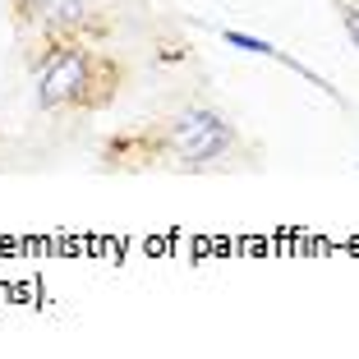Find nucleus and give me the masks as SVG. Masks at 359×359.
<instances>
[{
  "instance_id": "nucleus-4",
  "label": "nucleus",
  "mask_w": 359,
  "mask_h": 359,
  "mask_svg": "<svg viewBox=\"0 0 359 359\" xmlns=\"http://www.w3.org/2000/svg\"><path fill=\"white\" fill-rule=\"evenodd\" d=\"M222 42H226V46H235V51H249V55H263V60H281V65H285V69H295V74H299V79H309V83H313V88H323V93H332V97H341V93H337V88H332V83H327V79H318V74H313V69H309V65H299V60H295V55H285V51H276V46H272V42H263V37H254V32H240V28H222Z\"/></svg>"
},
{
  "instance_id": "nucleus-5",
  "label": "nucleus",
  "mask_w": 359,
  "mask_h": 359,
  "mask_svg": "<svg viewBox=\"0 0 359 359\" xmlns=\"http://www.w3.org/2000/svg\"><path fill=\"white\" fill-rule=\"evenodd\" d=\"M346 32H350V42L359 46V10H346Z\"/></svg>"
},
{
  "instance_id": "nucleus-2",
  "label": "nucleus",
  "mask_w": 359,
  "mask_h": 359,
  "mask_svg": "<svg viewBox=\"0 0 359 359\" xmlns=\"http://www.w3.org/2000/svg\"><path fill=\"white\" fill-rule=\"evenodd\" d=\"M235 143H240L235 125L222 111H208V106H189V111H180V116L161 129V148L175 152L184 166H208V161L226 157Z\"/></svg>"
},
{
  "instance_id": "nucleus-3",
  "label": "nucleus",
  "mask_w": 359,
  "mask_h": 359,
  "mask_svg": "<svg viewBox=\"0 0 359 359\" xmlns=\"http://www.w3.org/2000/svg\"><path fill=\"white\" fill-rule=\"evenodd\" d=\"M14 23L42 28L55 42H83L102 32V19L88 10V0H14Z\"/></svg>"
},
{
  "instance_id": "nucleus-1",
  "label": "nucleus",
  "mask_w": 359,
  "mask_h": 359,
  "mask_svg": "<svg viewBox=\"0 0 359 359\" xmlns=\"http://www.w3.org/2000/svg\"><path fill=\"white\" fill-rule=\"evenodd\" d=\"M116 65L102 60L93 46L83 42H55L37 65V106L42 111H69V106H102L93 97V88H116V79H106Z\"/></svg>"
}]
</instances>
